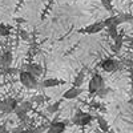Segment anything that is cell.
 Returning <instances> with one entry per match:
<instances>
[{"label":"cell","mask_w":133,"mask_h":133,"mask_svg":"<svg viewBox=\"0 0 133 133\" xmlns=\"http://www.w3.org/2000/svg\"><path fill=\"white\" fill-rule=\"evenodd\" d=\"M19 79H20V83L25 88H28V89H35V88H37V79H36V76L32 75L31 72L21 71Z\"/></svg>","instance_id":"cell-1"},{"label":"cell","mask_w":133,"mask_h":133,"mask_svg":"<svg viewBox=\"0 0 133 133\" xmlns=\"http://www.w3.org/2000/svg\"><path fill=\"white\" fill-rule=\"evenodd\" d=\"M93 120V116L89 113H85L83 110H77L76 115L72 117V123L75 125H80V127H85L88 124H91V121Z\"/></svg>","instance_id":"cell-2"},{"label":"cell","mask_w":133,"mask_h":133,"mask_svg":"<svg viewBox=\"0 0 133 133\" xmlns=\"http://www.w3.org/2000/svg\"><path fill=\"white\" fill-rule=\"evenodd\" d=\"M101 88H104V79L98 73H96V75H93V77L89 81L88 91H89V93H97Z\"/></svg>","instance_id":"cell-3"},{"label":"cell","mask_w":133,"mask_h":133,"mask_svg":"<svg viewBox=\"0 0 133 133\" xmlns=\"http://www.w3.org/2000/svg\"><path fill=\"white\" fill-rule=\"evenodd\" d=\"M17 100L12 98V97H8L5 100H3L2 103H0V110H2L3 113H12L15 112V109L17 108Z\"/></svg>","instance_id":"cell-4"},{"label":"cell","mask_w":133,"mask_h":133,"mask_svg":"<svg viewBox=\"0 0 133 133\" xmlns=\"http://www.w3.org/2000/svg\"><path fill=\"white\" fill-rule=\"evenodd\" d=\"M100 66L108 73H112V72H116L118 69V61L112 59V57H108L105 60H103L100 63Z\"/></svg>","instance_id":"cell-5"},{"label":"cell","mask_w":133,"mask_h":133,"mask_svg":"<svg viewBox=\"0 0 133 133\" xmlns=\"http://www.w3.org/2000/svg\"><path fill=\"white\" fill-rule=\"evenodd\" d=\"M104 28H107L105 24H104V21H97V23H93V24H91V25H88V27L80 29L79 32H81V33H88V35H93V33H97V32H100V31H103Z\"/></svg>","instance_id":"cell-6"},{"label":"cell","mask_w":133,"mask_h":133,"mask_svg":"<svg viewBox=\"0 0 133 133\" xmlns=\"http://www.w3.org/2000/svg\"><path fill=\"white\" fill-rule=\"evenodd\" d=\"M65 127L66 125H65V123H63V121H52L47 133H63L65 130Z\"/></svg>","instance_id":"cell-7"},{"label":"cell","mask_w":133,"mask_h":133,"mask_svg":"<svg viewBox=\"0 0 133 133\" xmlns=\"http://www.w3.org/2000/svg\"><path fill=\"white\" fill-rule=\"evenodd\" d=\"M81 92H83L81 87H80V88H79V87H72V88H69V89L63 95V97L66 98V100H72V98H76Z\"/></svg>","instance_id":"cell-8"},{"label":"cell","mask_w":133,"mask_h":133,"mask_svg":"<svg viewBox=\"0 0 133 133\" xmlns=\"http://www.w3.org/2000/svg\"><path fill=\"white\" fill-rule=\"evenodd\" d=\"M24 71L31 72L32 75H35L36 77H39L43 73V68H41V65H39V64H25L24 65Z\"/></svg>","instance_id":"cell-9"},{"label":"cell","mask_w":133,"mask_h":133,"mask_svg":"<svg viewBox=\"0 0 133 133\" xmlns=\"http://www.w3.org/2000/svg\"><path fill=\"white\" fill-rule=\"evenodd\" d=\"M96 120H97L98 128L101 129V132L107 133V132H109V130H110V129H109V125H108V123H107V120H105L104 117H101V116H97V117H96Z\"/></svg>","instance_id":"cell-10"},{"label":"cell","mask_w":133,"mask_h":133,"mask_svg":"<svg viewBox=\"0 0 133 133\" xmlns=\"http://www.w3.org/2000/svg\"><path fill=\"white\" fill-rule=\"evenodd\" d=\"M59 84H63V81H60L57 79H45L41 83V87H44V88H52V87H57Z\"/></svg>","instance_id":"cell-11"},{"label":"cell","mask_w":133,"mask_h":133,"mask_svg":"<svg viewBox=\"0 0 133 133\" xmlns=\"http://www.w3.org/2000/svg\"><path fill=\"white\" fill-rule=\"evenodd\" d=\"M11 64H12V53H11V51H5L3 53V66H4V69L8 68Z\"/></svg>","instance_id":"cell-12"},{"label":"cell","mask_w":133,"mask_h":133,"mask_svg":"<svg viewBox=\"0 0 133 133\" xmlns=\"http://www.w3.org/2000/svg\"><path fill=\"white\" fill-rule=\"evenodd\" d=\"M15 113H16L17 118H19V120H21V121H25V120L28 118V117H27V113H28V112H25V110H24L23 108H21L20 105L15 109Z\"/></svg>","instance_id":"cell-13"},{"label":"cell","mask_w":133,"mask_h":133,"mask_svg":"<svg viewBox=\"0 0 133 133\" xmlns=\"http://www.w3.org/2000/svg\"><path fill=\"white\" fill-rule=\"evenodd\" d=\"M104 24H105V27L108 28V27H110V25H120V21H118V17L117 16H110V17H108L105 21H104Z\"/></svg>","instance_id":"cell-14"},{"label":"cell","mask_w":133,"mask_h":133,"mask_svg":"<svg viewBox=\"0 0 133 133\" xmlns=\"http://www.w3.org/2000/svg\"><path fill=\"white\" fill-rule=\"evenodd\" d=\"M117 17H118L120 24L121 23H129V21L133 20V15H129V14H120V15H117Z\"/></svg>","instance_id":"cell-15"},{"label":"cell","mask_w":133,"mask_h":133,"mask_svg":"<svg viewBox=\"0 0 133 133\" xmlns=\"http://www.w3.org/2000/svg\"><path fill=\"white\" fill-rule=\"evenodd\" d=\"M123 43H124V37H123V35H118V37L115 39V45H113L115 52H118V51L121 49V47H123Z\"/></svg>","instance_id":"cell-16"},{"label":"cell","mask_w":133,"mask_h":133,"mask_svg":"<svg viewBox=\"0 0 133 133\" xmlns=\"http://www.w3.org/2000/svg\"><path fill=\"white\" fill-rule=\"evenodd\" d=\"M83 83H84V72H80L79 75L76 76V79H75V81H73V87H81L83 85Z\"/></svg>","instance_id":"cell-17"},{"label":"cell","mask_w":133,"mask_h":133,"mask_svg":"<svg viewBox=\"0 0 133 133\" xmlns=\"http://www.w3.org/2000/svg\"><path fill=\"white\" fill-rule=\"evenodd\" d=\"M108 33H109V36L112 37L113 40L118 37V32H117V25H110L108 27Z\"/></svg>","instance_id":"cell-18"},{"label":"cell","mask_w":133,"mask_h":133,"mask_svg":"<svg viewBox=\"0 0 133 133\" xmlns=\"http://www.w3.org/2000/svg\"><path fill=\"white\" fill-rule=\"evenodd\" d=\"M11 32V27L9 25H5V24H0V36H8Z\"/></svg>","instance_id":"cell-19"},{"label":"cell","mask_w":133,"mask_h":133,"mask_svg":"<svg viewBox=\"0 0 133 133\" xmlns=\"http://www.w3.org/2000/svg\"><path fill=\"white\" fill-rule=\"evenodd\" d=\"M59 108H60V103L59 101H56V103H53V104H51L49 107H48V112L49 113H56V112H59Z\"/></svg>","instance_id":"cell-20"},{"label":"cell","mask_w":133,"mask_h":133,"mask_svg":"<svg viewBox=\"0 0 133 133\" xmlns=\"http://www.w3.org/2000/svg\"><path fill=\"white\" fill-rule=\"evenodd\" d=\"M20 107L23 108L25 112H29V110H32V103L31 101H23L20 104Z\"/></svg>","instance_id":"cell-21"},{"label":"cell","mask_w":133,"mask_h":133,"mask_svg":"<svg viewBox=\"0 0 133 133\" xmlns=\"http://www.w3.org/2000/svg\"><path fill=\"white\" fill-rule=\"evenodd\" d=\"M101 5L107 9V11H112V3H110V0H101Z\"/></svg>","instance_id":"cell-22"},{"label":"cell","mask_w":133,"mask_h":133,"mask_svg":"<svg viewBox=\"0 0 133 133\" xmlns=\"http://www.w3.org/2000/svg\"><path fill=\"white\" fill-rule=\"evenodd\" d=\"M108 92H109V89H107V88L104 87V88H101V89H100V91L97 92V96H98V97H104Z\"/></svg>","instance_id":"cell-23"},{"label":"cell","mask_w":133,"mask_h":133,"mask_svg":"<svg viewBox=\"0 0 133 133\" xmlns=\"http://www.w3.org/2000/svg\"><path fill=\"white\" fill-rule=\"evenodd\" d=\"M20 36H21V39H23V40H28L29 39V35H28L25 31H21L20 32Z\"/></svg>","instance_id":"cell-24"},{"label":"cell","mask_w":133,"mask_h":133,"mask_svg":"<svg viewBox=\"0 0 133 133\" xmlns=\"http://www.w3.org/2000/svg\"><path fill=\"white\" fill-rule=\"evenodd\" d=\"M4 72H5V73H11V75H12V73H16V69H12V68H9V66H8V68H5V69H4Z\"/></svg>","instance_id":"cell-25"},{"label":"cell","mask_w":133,"mask_h":133,"mask_svg":"<svg viewBox=\"0 0 133 133\" xmlns=\"http://www.w3.org/2000/svg\"><path fill=\"white\" fill-rule=\"evenodd\" d=\"M0 133H8V130H7V127H5V125H0Z\"/></svg>","instance_id":"cell-26"},{"label":"cell","mask_w":133,"mask_h":133,"mask_svg":"<svg viewBox=\"0 0 133 133\" xmlns=\"http://www.w3.org/2000/svg\"><path fill=\"white\" fill-rule=\"evenodd\" d=\"M0 65L3 66V53H0Z\"/></svg>","instance_id":"cell-27"},{"label":"cell","mask_w":133,"mask_h":133,"mask_svg":"<svg viewBox=\"0 0 133 133\" xmlns=\"http://www.w3.org/2000/svg\"><path fill=\"white\" fill-rule=\"evenodd\" d=\"M2 45H3V43H2V41H0V47H2Z\"/></svg>","instance_id":"cell-28"},{"label":"cell","mask_w":133,"mask_h":133,"mask_svg":"<svg viewBox=\"0 0 133 133\" xmlns=\"http://www.w3.org/2000/svg\"><path fill=\"white\" fill-rule=\"evenodd\" d=\"M103 133H104V132H103ZM107 133H113V132H110V130H109V132H107Z\"/></svg>","instance_id":"cell-29"},{"label":"cell","mask_w":133,"mask_h":133,"mask_svg":"<svg viewBox=\"0 0 133 133\" xmlns=\"http://www.w3.org/2000/svg\"><path fill=\"white\" fill-rule=\"evenodd\" d=\"M96 133H103V132H96Z\"/></svg>","instance_id":"cell-30"},{"label":"cell","mask_w":133,"mask_h":133,"mask_svg":"<svg viewBox=\"0 0 133 133\" xmlns=\"http://www.w3.org/2000/svg\"><path fill=\"white\" fill-rule=\"evenodd\" d=\"M8 133H12V132H8Z\"/></svg>","instance_id":"cell-31"}]
</instances>
